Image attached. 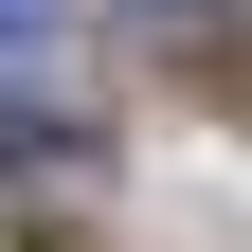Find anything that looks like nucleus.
I'll return each mask as SVG.
<instances>
[{"mask_svg":"<svg viewBox=\"0 0 252 252\" xmlns=\"http://www.w3.org/2000/svg\"><path fill=\"white\" fill-rule=\"evenodd\" d=\"M0 198H18V216H72V198H108V144H90L72 108H0Z\"/></svg>","mask_w":252,"mask_h":252,"instance_id":"obj_1","label":"nucleus"},{"mask_svg":"<svg viewBox=\"0 0 252 252\" xmlns=\"http://www.w3.org/2000/svg\"><path fill=\"white\" fill-rule=\"evenodd\" d=\"M36 36H54V0H0V54H36Z\"/></svg>","mask_w":252,"mask_h":252,"instance_id":"obj_2","label":"nucleus"}]
</instances>
